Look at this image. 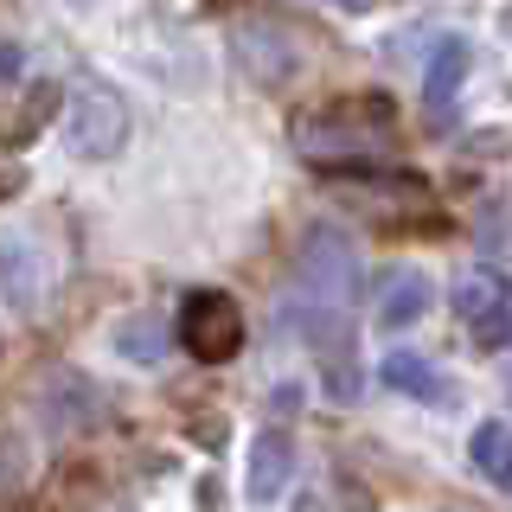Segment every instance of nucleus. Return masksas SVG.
<instances>
[{"label": "nucleus", "mask_w": 512, "mask_h": 512, "mask_svg": "<svg viewBox=\"0 0 512 512\" xmlns=\"http://www.w3.org/2000/svg\"><path fill=\"white\" fill-rule=\"evenodd\" d=\"M308 160H365V154H384L397 141V103L384 96H352V103H320L308 116H295L288 128Z\"/></svg>", "instance_id": "nucleus-1"}, {"label": "nucleus", "mask_w": 512, "mask_h": 512, "mask_svg": "<svg viewBox=\"0 0 512 512\" xmlns=\"http://www.w3.org/2000/svg\"><path fill=\"white\" fill-rule=\"evenodd\" d=\"M365 288V263H359V244L340 231H308V244L295 256V301H308V308H327V314H352V301H359Z\"/></svg>", "instance_id": "nucleus-2"}, {"label": "nucleus", "mask_w": 512, "mask_h": 512, "mask_svg": "<svg viewBox=\"0 0 512 512\" xmlns=\"http://www.w3.org/2000/svg\"><path fill=\"white\" fill-rule=\"evenodd\" d=\"M64 141L77 160H116L128 148V109L103 77H84L71 90V116H64Z\"/></svg>", "instance_id": "nucleus-3"}, {"label": "nucleus", "mask_w": 512, "mask_h": 512, "mask_svg": "<svg viewBox=\"0 0 512 512\" xmlns=\"http://www.w3.org/2000/svg\"><path fill=\"white\" fill-rule=\"evenodd\" d=\"M180 346L199 365L237 359V346H244V314H237V301L224 295V288H192L180 301Z\"/></svg>", "instance_id": "nucleus-4"}, {"label": "nucleus", "mask_w": 512, "mask_h": 512, "mask_svg": "<svg viewBox=\"0 0 512 512\" xmlns=\"http://www.w3.org/2000/svg\"><path fill=\"white\" fill-rule=\"evenodd\" d=\"M455 314L480 346H506L512 340V282L500 269H468L455 282Z\"/></svg>", "instance_id": "nucleus-5"}, {"label": "nucleus", "mask_w": 512, "mask_h": 512, "mask_svg": "<svg viewBox=\"0 0 512 512\" xmlns=\"http://www.w3.org/2000/svg\"><path fill=\"white\" fill-rule=\"evenodd\" d=\"M231 52H237V64H244L256 84H288V77L301 71V45L288 39L282 26H237Z\"/></svg>", "instance_id": "nucleus-6"}, {"label": "nucleus", "mask_w": 512, "mask_h": 512, "mask_svg": "<svg viewBox=\"0 0 512 512\" xmlns=\"http://www.w3.org/2000/svg\"><path fill=\"white\" fill-rule=\"evenodd\" d=\"M474 71V45L461 39V32H448V39H436V52H429V71H423V103H429V122H448V109H455V90L461 77Z\"/></svg>", "instance_id": "nucleus-7"}, {"label": "nucleus", "mask_w": 512, "mask_h": 512, "mask_svg": "<svg viewBox=\"0 0 512 512\" xmlns=\"http://www.w3.org/2000/svg\"><path fill=\"white\" fill-rule=\"evenodd\" d=\"M288 480H295V448H288L282 429H263V436L250 442V474H244L250 506H276L288 493Z\"/></svg>", "instance_id": "nucleus-8"}, {"label": "nucleus", "mask_w": 512, "mask_h": 512, "mask_svg": "<svg viewBox=\"0 0 512 512\" xmlns=\"http://www.w3.org/2000/svg\"><path fill=\"white\" fill-rule=\"evenodd\" d=\"M429 308H436V282L416 276V269H397V276L378 288V327H384V333L416 327V320H423Z\"/></svg>", "instance_id": "nucleus-9"}, {"label": "nucleus", "mask_w": 512, "mask_h": 512, "mask_svg": "<svg viewBox=\"0 0 512 512\" xmlns=\"http://www.w3.org/2000/svg\"><path fill=\"white\" fill-rule=\"evenodd\" d=\"M0 295L13 301V308H39V250L26 244V237H0Z\"/></svg>", "instance_id": "nucleus-10"}, {"label": "nucleus", "mask_w": 512, "mask_h": 512, "mask_svg": "<svg viewBox=\"0 0 512 512\" xmlns=\"http://www.w3.org/2000/svg\"><path fill=\"white\" fill-rule=\"evenodd\" d=\"M468 461L480 480H493L500 493H512V423H480L468 436Z\"/></svg>", "instance_id": "nucleus-11"}, {"label": "nucleus", "mask_w": 512, "mask_h": 512, "mask_svg": "<svg viewBox=\"0 0 512 512\" xmlns=\"http://www.w3.org/2000/svg\"><path fill=\"white\" fill-rule=\"evenodd\" d=\"M384 384L404 391V397H423V404H442V397H448L442 372L429 359H416V352H391V359H384Z\"/></svg>", "instance_id": "nucleus-12"}, {"label": "nucleus", "mask_w": 512, "mask_h": 512, "mask_svg": "<svg viewBox=\"0 0 512 512\" xmlns=\"http://www.w3.org/2000/svg\"><path fill=\"white\" fill-rule=\"evenodd\" d=\"M116 346H122V352H135L141 365H154V359H160V327H154V320H135V327H122V333H116Z\"/></svg>", "instance_id": "nucleus-13"}, {"label": "nucleus", "mask_w": 512, "mask_h": 512, "mask_svg": "<svg viewBox=\"0 0 512 512\" xmlns=\"http://www.w3.org/2000/svg\"><path fill=\"white\" fill-rule=\"evenodd\" d=\"M7 77H20V45L0 39V84H7Z\"/></svg>", "instance_id": "nucleus-14"}, {"label": "nucleus", "mask_w": 512, "mask_h": 512, "mask_svg": "<svg viewBox=\"0 0 512 512\" xmlns=\"http://www.w3.org/2000/svg\"><path fill=\"white\" fill-rule=\"evenodd\" d=\"M340 7H346V13H378L384 0H340Z\"/></svg>", "instance_id": "nucleus-15"}]
</instances>
